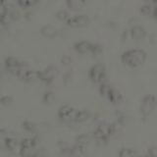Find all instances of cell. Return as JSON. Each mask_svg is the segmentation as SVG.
Returning <instances> with one entry per match:
<instances>
[{
	"instance_id": "6da1fadb",
	"label": "cell",
	"mask_w": 157,
	"mask_h": 157,
	"mask_svg": "<svg viewBox=\"0 0 157 157\" xmlns=\"http://www.w3.org/2000/svg\"><path fill=\"white\" fill-rule=\"evenodd\" d=\"M145 58H146L145 51L140 48L130 49V50H127L122 54V61L132 67L144 63Z\"/></svg>"
},
{
	"instance_id": "7a4b0ae2",
	"label": "cell",
	"mask_w": 157,
	"mask_h": 157,
	"mask_svg": "<svg viewBox=\"0 0 157 157\" xmlns=\"http://www.w3.org/2000/svg\"><path fill=\"white\" fill-rule=\"evenodd\" d=\"M155 104H156V97L154 95L148 94V95L144 96L141 100L140 112L144 116H147L152 110H153Z\"/></svg>"
},
{
	"instance_id": "3957f363",
	"label": "cell",
	"mask_w": 157,
	"mask_h": 157,
	"mask_svg": "<svg viewBox=\"0 0 157 157\" xmlns=\"http://www.w3.org/2000/svg\"><path fill=\"white\" fill-rule=\"evenodd\" d=\"M88 75L93 82H100L105 76V68L101 63L94 64L90 67Z\"/></svg>"
},
{
	"instance_id": "277c9868",
	"label": "cell",
	"mask_w": 157,
	"mask_h": 157,
	"mask_svg": "<svg viewBox=\"0 0 157 157\" xmlns=\"http://www.w3.org/2000/svg\"><path fill=\"white\" fill-rule=\"evenodd\" d=\"M77 110H75L72 106L68 105V104H64L61 105L58 109V116L63 120H67V121H71L74 120L75 121V118L77 115Z\"/></svg>"
},
{
	"instance_id": "5b68a950",
	"label": "cell",
	"mask_w": 157,
	"mask_h": 157,
	"mask_svg": "<svg viewBox=\"0 0 157 157\" xmlns=\"http://www.w3.org/2000/svg\"><path fill=\"white\" fill-rule=\"evenodd\" d=\"M66 22L70 26H85L90 22V18L86 14H80V15H74V16L69 17Z\"/></svg>"
},
{
	"instance_id": "8992f818",
	"label": "cell",
	"mask_w": 157,
	"mask_h": 157,
	"mask_svg": "<svg viewBox=\"0 0 157 157\" xmlns=\"http://www.w3.org/2000/svg\"><path fill=\"white\" fill-rule=\"evenodd\" d=\"M38 75H39V72H37L36 70H32V69H29L25 65L17 72V76L19 78H23V80H27V81L37 78Z\"/></svg>"
},
{
	"instance_id": "52a82bcc",
	"label": "cell",
	"mask_w": 157,
	"mask_h": 157,
	"mask_svg": "<svg viewBox=\"0 0 157 157\" xmlns=\"http://www.w3.org/2000/svg\"><path fill=\"white\" fill-rule=\"evenodd\" d=\"M5 66L8 69L10 72H15L17 74V72L21 69L24 65L20 62L16 57L9 56L5 58Z\"/></svg>"
},
{
	"instance_id": "ba28073f",
	"label": "cell",
	"mask_w": 157,
	"mask_h": 157,
	"mask_svg": "<svg viewBox=\"0 0 157 157\" xmlns=\"http://www.w3.org/2000/svg\"><path fill=\"white\" fill-rule=\"evenodd\" d=\"M39 75H38V78H40L41 81L44 82H50L54 75H55V68L53 66H48L47 68H45L42 71H38Z\"/></svg>"
},
{
	"instance_id": "9c48e42d",
	"label": "cell",
	"mask_w": 157,
	"mask_h": 157,
	"mask_svg": "<svg viewBox=\"0 0 157 157\" xmlns=\"http://www.w3.org/2000/svg\"><path fill=\"white\" fill-rule=\"evenodd\" d=\"M91 46H92V43L87 41V40H81V41H78L75 43V49L77 51L81 52V53H85L87 51H90L91 50Z\"/></svg>"
},
{
	"instance_id": "30bf717a",
	"label": "cell",
	"mask_w": 157,
	"mask_h": 157,
	"mask_svg": "<svg viewBox=\"0 0 157 157\" xmlns=\"http://www.w3.org/2000/svg\"><path fill=\"white\" fill-rule=\"evenodd\" d=\"M76 141H77L76 148L78 150L82 151L86 147V145L88 144V141H90V136H88V135H86V134H82L77 136Z\"/></svg>"
},
{
	"instance_id": "8fae6325",
	"label": "cell",
	"mask_w": 157,
	"mask_h": 157,
	"mask_svg": "<svg viewBox=\"0 0 157 157\" xmlns=\"http://www.w3.org/2000/svg\"><path fill=\"white\" fill-rule=\"evenodd\" d=\"M5 145L6 147L11 151H16V150H19L21 149V144H19L18 140L16 139H14V137H6L5 139Z\"/></svg>"
},
{
	"instance_id": "7c38bea8",
	"label": "cell",
	"mask_w": 157,
	"mask_h": 157,
	"mask_svg": "<svg viewBox=\"0 0 157 157\" xmlns=\"http://www.w3.org/2000/svg\"><path fill=\"white\" fill-rule=\"evenodd\" d=\"M20 144H21V149L33 151L34 145L36 144V139H34V137H26V139H23Z\"/></svg>"
},
{
	"instance_id": "4fadbf2b",
	"label": "cell",
	"mask_w": 157,
	"mask_h": 157,
	"mask_svg": "<svg viewBox=\"0 0 157 157\" xmlns=\"http://www.w3.org/2000/svg\"><path fill=\"white\" fill-rule=\"evenodd\" d=\"M145 33H146V32H145L144 28L141 26H134L131 29V34L134 38L140 39L142 37H144Z\"/></svg>"
},
{
	"instance_id": "5bb4252c",
	"label": "cell",
	"mask_w": 157,
	"mask_h": 157,
	"mask_svg": "<svg viewBox=\"0 0 157 157\" xmlns=\"http://www.w3.org/2000/svg\"><path fill=\"white\" fill-rule=\"evenodd\" d=\"M40 32L43 36H48V37H53L58 33V29L55 27L51 26V25H45V26H43L41 28Z\"/></svg>"
},
{
	"instance_id": "9a60e30c",
	"label": "cell",
	"mask_w": 157,
	"mask_h": 157,
	"mask_svg": "<svg viewBox=\"0 0 157 157\" xmlns=\"http://www.w3.org/2000/svg\"><path fill=\"white\" fill-rule=\"evenodd\" d=\"M155 2H156V1H152V2H146V3H144V4L140 7V11H141V13H144V14H145V15H153Z\"/></svg>"
},
{
	"instance_id": "2e32d148",
	"label": "cell",
	"mask_w": 157,
	"mask_h": 157,
	"mask_svg": "<svg viewBox=\"0 0 157 157\" xmlns=\"http://www.w3.org/2000/svg\"><path fill=\"white\" fill-rule=\"evenodd\" d=\"M108 99H109L110 101H112V102H119L121 99H122V95H121V93L118 91L117 90H115V88H111L110 90V91H109V93L107 94V96H106Z\"/></svg>"
},
{
	"instance_id": "e0dca14e",
	"label": "cell",
	"mask_w": 157,
	"mask_h": 157,
	"mask_svg": "<svg viewBox=\"0 0 157 157\" xmlns=\"http://www.w3.org/2000/svg\"><path fill=\"white\" fill-rule=\"evenodd\" d=\"M136 155V151L132 148H122L119 152V157H135Z\"/></svg>"
},
{
	"instance_id": "ac0fdd59",
	"label": "cell",
	"mask_w": 157,
	"mask_h": 157,
	"mask_svg": "<svg viewBox=\"0 0 157 157\" xmlns=\"http://www.w3.org/2000/svg\"><path fill=\"white\" fill-rule=\"evenodd\" d=\"M90 113L88 112L87 110H80L77 112V115L75 118V121L76 122H82V121H85L86 120L88 117H90Z\"/></svg>"
},
{
	"instance_id": "d6986e66",
	"label": "cell",
	"mask_w": 157,
	"mask_h": 157,
	"mask_svg": "<svg viewBox=\"0 0 157 157\" xmlns=\"http://www.w3.org/2000/svg\"><path fill=\"white\" fill-rule=\"evenodd\" d=\"M66 3L72 9H78L85 5V2L82 1V0H68Z\"/></svg>"
},
{
	"instance_id": "ffe728a7",
	"label": "cell",
	"mask_w": 157,
	"mask_h": 157,
	"mask_svg": "<svg viewBox=\"0 0 157 157\" xmlns=\"http://www.w3.org/2000/svg\"><path fill=\"white\" fill-rule=\"evenodd\" d=\"M36 0H19L18 1V4L20 6H22L24 8H27V7H29L32 6V5L36 4Z\"/></svg>"
},
{
	"instance_id": "44dd1931",
	"label": "cell",
	"mask_w": 157,
	"mask_h": 157,
	"mask_svg": "<svg viewBox=\"0 0 157 157\" xmlns=\"http://www.w3.org/2000/svg\"><path fill=\"white\" fill-rule=\"evenodd\" d=\"M54 98V94L53 92L50 91V90H46L45 92L43 93V96H42V99L45 101V102H50L53 100Z\"/></svg>"
},
{
	"instance_id": "7402d4cb",
	"label": "cell",
	"mask_w": 157,
	"mask_h": 157,
	"mask_svg": "<svg viewBox=\"0 0 157 157\" xmlns=\"http://www.w3.org/2000/svg\"><path fill=\"white\" fill-rule=\"evenodd\" d=\"M56 17L58 19H60V20H67L69 17V15L67 13L66 10H64V9H61V10H59V11H57L56 13Z\"/></svg>"
},
{
	"instance_id": "603a6c76",
	"label": "cell",
	"mask_w": 157,
	"mask_h": 157,
	"mask_svg": "<svg viewBox=\"0 0 157 157\" xmlns=\"http://www.w3.org/2000/svg\"><path fill=\"white\" fill-rule=\"evenodd\" d=\"M22 126H23L24 129H26L27 131H33L34 129H36V125H34L33 123L31 122V121H25V122H23Z\"/></svg>"
},
{
	"instance_id": "cb8c5ba5",
	"label": "cell",
	"mask_w": 157,
	"mask_h": 157,
	"mask_svg": "<svg viewBox=\"0 0 157 157\" xmlns=\"http://www.w3.org/2000/svg\"><path fill=\"white\" fill-rule=\"evenodd\" d=\"M13 100V98L12 96H10V95H3L1 97V103L2 104H10V103L12 102Z\"/></svg>"
},
{
	"instance_id": "d4e9b609",
	"label": "cell",
	"mask_w": 157,
	"mask_h": 157,
	"mask_svg": "<svg viewBox=\"0 0 157 157\" xmlns=\"http://www.w3.org/2000/svg\"><path fill=\"white\" fill-rule=\"evenodd\" d=\"M148 154L152 157H157V146H152L148 149Z\"/></svg>"
},
{
	"instance_id": "484cf974",
	"label": "cell",
	"mask_w": 157,
	"mask_h": 157,
	"mask_svg": "<svg viewBox=\"0 0 157 157\" xmlns=\"http://www.w3.org/2000/svg\"><path fill=\"white\" fill-rule=\"evenodd\" d=\"M91 52L93 53H98L101 51V47L100 45H98V44H95V43H92V46H91Z\"/></svg>"
},
{
	"instance_id": "4316f807",
	"label": "cell",
	"mask_w": 157,
	"mask_h": 157,
	"mask_svg": "<svg viewBox=\"0 0 157 157\" xmlns=\"http://www.w3.org/2000/svg\"><path fill=\"white\" fill-rule=\"evenodd\" d=\"M62 62L64 64H69V63L71 62V58L69 57V56H63L62 57Z\"/></svg>"
},
{
	"instance_id": "83f0119b",
	"label": "cell",
	"mask_w": 157,
	"mask_h": 157,
	"mask_svg": "<svg viewBox=\"0 0 157 157\" xmlns=\"http://www.w3.org/2000/svg\"><path fill=\"white\" fill-rule=\"evenodd\" d=\"M153 16L157 19V2H155V6H154V11H153Z\"/></svg>"
},
{
	"instance_id": "f1b7e54d",
	"label": "cell",
	"mask_w": 157,
	"mask_h": 157,
	"mask_svg": "<svg viewBox=\"0 0 157 157\" xmlns=\"http://www.w3.org/2000/svg\"><path fill=\"white\" fill-rule=\"evenodd\" d=\"M144 157H152V156H150V155L148 154V155H146V156H144Z\"/></svg>"
}]
</instances>
